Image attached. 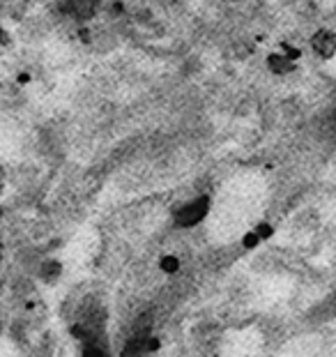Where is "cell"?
<instances>
[{
    "label": "cell",
    "instance_id": "obj_1",
    "mask_svg": "<svg viewBox=\"0 0 336 357\" xmlns=\"http://www.w3.org/2000/svg\"><path fill=\"white\" fill-rule=\"evenodd\" d=\"M208 199H196L192 203L182 205L180 210H175V224L178 226H196L198 222H203V217L208 215Z\"/></svg>",
    "mask_w": 336,
    "mask_h": 357
},
{
    "label": "cell",
    "instance_id": "obj_2",
    "mask_svg": "<svg viewBox=\"0 0 336 357\" xmlns=\"http://www.w3.org/2000/svg\"><path fill=\"white\" fill-rule=\"evenodd\" d=\"M95 5L97 0H67L65 3L67 12L74 14L76 19H90L95 14Z\"/></svg>",
    "mask_w": 336,
    "mask_h": 357
},
{
    "label": "cell",
    "instance_id": "obj_3",
    "mask_svg": "<svg viewBox=\"0 0 336 357\" xmlns=\"http://www.w3.org/2000/svg\"><path fill=\"white\" fill-rule=\"evenodd\" d=\"M313 49H316L323 58H332L334 56V49H336L334 35L327 33V30H320V33L313 37Z\"/></svg>",
    "mask_w": 336,
    "mask_h": 357
},
{
    "label": "cell",
    "instance_id": "obj_4",
    "mask_svg": "<svg viewBox=\"0 0 336 357\" xmlns=\"http://www.w3.org/2000/svg\"><path fill=\"white\" fill-rule=\"evenodd\" d=\"M270 67L274 72H288L293 67V60L290 58H281V56H272L270 58Z\"/></svg>",
    "mask_w": 336,
    "mask_h": 357
}]
</instances>
